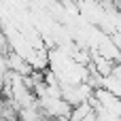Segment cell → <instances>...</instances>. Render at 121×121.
Masks as SVG:
<instances>
[{"mask_svg":"<svg viewBox=\"0 0 121 121\" xmlns=\"http://www.w3.org/2000/svg\"><path fill=\"white\" fill-rule=\"evenodd\" d=\"M111 2H113V4H115V6H117V9L121 11V0H111Z\"/></svg>","mask_w":121,"mask_h":121,"instance_id":"obj_1","label":"cell"},{"mask_svg":"<svg viewBox=\"0 0 121 121\" xmlns=\"http://www.w3.org/2000/svg\"><path fill=\"white\" fill-rule=\"evenodd\" d=\"M72 2H77V0H72Z\"/></svg>","mask_w":121,"mask_h":121,"instance_id":"obj_2","label":"cell"}]
</instances>
